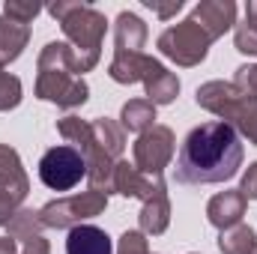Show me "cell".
Segmentation results:
<instances>
[{"instance_id":"obj_1","label":"cell","mask_w":257,"mask_h":254,"mask_svg":"<svg viewBox=\"0 0 257 254\" xmlns=\"http://www.w3.org/2000/svg\"><path fill=\"white\" fill-rule=\"evenodd\" d=\"M242 141L221 120H209L192 129L180 147L174 180L180 186H212L227 183L242 168Z\"/></svg>"},{"instance_id":"obj_2","label":"cell","mask_w":257,"mask_h":254,"mask_svg":"<svg viewBox=\"0 0 257 254\" xmlns=\"http://www.w3.org/2000/svg\"><path fill=\"white\" fill-rule=\"evenodd\" d=\"M57 132L75 147L84 162H87V180L90 186L105 194H111L114 183V168L126 150V132L117 126L111 117H96V120H81V117H60Z\"/></svg>"},{"instance_id":"obj_3","label":"cell","mask_w":257,"mask_h":254,"mask_svg":"<svg viewBox=\"0 0 257 254\" xmlns=\"http://www.w3.org/2000/svg\"><path fill=\"white\" fill-rule=\"evenodd\" d=\"M48 12L57 18V24L63 27V36L69 39L75 75L93 72L102 57V39L108 30V18L99 9H93L90 3H78V0H57L48 6Z\"/></svg>"},{"instance_id":"obj_4","label":"cell","mask_w":257,"mask_h":254,"mask_svg":"<svg viewBox=\"0 0 257 254\" xmlns=\"http://www.w3.org/2000/svg\"><path fill=\"white\" fill-rule=\"evenodd\" d=\"M36 96L42 102H54L57 108H81L90 99V87L81 75H75L72 48L66 42H48L36 60Z\"/></svg>"},{"instance_id":"obj_5","label":"cell","mask_w":257,"mask_h":254,"mask_svg":"<svg viewBox=\"0 0 257 254\" xmlns=\"http://www.w3.org/2000/svg\"><path fill=\"white\" fill-rule=\"evenodd\" d=\"M197 105L209 114H215L221 123L242 135L248 144L257 147V99L233 87V81H206L194 93Z\"/></svg>"},{"instance_id":"obj_6","label":"cell","mask_w":257,"mask_h":254,"mask_svg":"<svg viewBox=\"0 0 257 254\" xmlns=\"http://www.w3.org/2000/svg\"><path fill=\"white\" fill-rule=\"evenodd\" d=\"M108 209V194L99 189L81 191V194H69V197H57L51 203H45L39 212L42 227H57V230H72L87 218H96Z\"/></svg>"},{"instance_id":"obj_7","label":"cell","mask_w":257,"mask_h":254,"mask_svg":"<svg viewBox=\"0 0 257 254\" xmlns=\"http://www.w3.org/2000/svg\"><path fill=\"white\" fill-rule=\"evenodd\" d=\"M212 42H215V39H212V36L194 21V18H186V21L168 27V30L159 36L156 45H159V51H162L168 60H174L177 66L192 69V66H197V63L206 60Z\"/></svg>"},{"instance_id":"obj_8","label":"cell","mask_w":257,"mask_h":254,"mask_svg":"<svg viewBox=\"0 0 257 254\" xmlns=\"http://www.w3.org/2000/svg\"><path fill=\"white\" fill-rule=\"evenodd\" d=\"M84 177H87V162H84V156H81L75 147H69V144H60V147L45 150V156L39 159V180H42L51 191L75 189Z\"/></svg>"},{"instance_id":"obj_9","label":"cell","mask_w":257,"mask_h":254,"mask_svg":"<svg viewBox=\"0 0 257 254\" xmlns=\"http://www.w3.org/2000/svg\"><path fill=\"white\" fill-rule=\"evenodd\" d=\"M132 153H135V168H138L141 174H147V177H162L165 168L174 162V153H177L174 129L156 123V126L147 129V132L135 141Z\"/></svg>"},{"instance_id":"obj_10","label":"cell","mask_w":257,"mask_h":254,"mask_svg":"<svg viewBox=\"0 0 257 254\" xmlns=\"http://www.w3.org/2000/svg\"><path fill=\"white\" fill-rule=\"evenodd\" d=\"M111 191H117L123 197H138L141 203H147L156 194H165L168 191V183H165V177H147V174H141L135 165H128V162L120 159L117 168H114Z\"/></svg>"},{"instance_id":"obj_11","label":"cell","mask_w":257,"mask_h":254,"mask_svg":"<svg viewBox=\"0 0 257 254\" xmlns=\"http://www.w3.org/2000/svg\"><path fill=\"white\" fill-rule=\"evenodd\" d=\"M212 39H221L230 27H236V3L233 0H200L192 15Z\"/></svg>"},{"instance_id":"obj_12","label":"cell","mask_w":257,"mask_h":254,"mask_svg":"<svg viewBox=\"0 0 257 254\" xmlns=\"http://www.w3.org/2000/svg\"><path fill=\"white\" fill-rule=\"evenodd\" d=\"M245 194L239 189H227V191H218L209 203H206V218L212 227L218 230H227L233 224H242V215H245Z\"/></svg>"},{"instance_id":"obj_13","label":"cell","mask_w":257,"mask_h":254,"mask_svg":"<svg viewBox=\"0 0 257 254\" xmlns=\"http://www.w3.org/2000/svg\"><path fill=\"white\" fill-rule=\"evenodd\" d=\"M144 90H147V99L153 105H171L177 96H180V78L174 72H168L159 60H153L147 75H144Z\"/></svg>"},{"instance_id":"obj_14","label":"cell","mask_w":257,"mask_h":254,"mask_svg":"<svg viewBox=\"0 0 257 254\" xmlns=\"http://www.w3.org/2000/svg\"><path fill=\"white\" fill-rule=\"evenodd\" d=\"M66 254H114V242L102 227L78 224L66 236Z\"/></svg>"},{"instance_id":"obj_15","label":"cell","mask_w":257,"mask_h":254,"mask_svg":"<svg viewBox=\"0 0 257 254\" xmlns=\"http://www.w3.org/2000/svg\"><path fill=\"white\" fill-rule=\"evenodd\" d=\"M0 189L18 194L21 200L30 194V180H27V171L21 165V156L9 144H0Z\"/></svg>"},{"instance_id":"obj_16","label":"cell","mask_w":257,"mask_h":254,"mask_svg":"<svg viewBox=\"0 0 257 254\" xmlns=\"http://www.w3.org/2000/svg\"><path fill=\"white\" fill-rule=\"evenodd\" d=\"M147 42V24L135 12H120L114 21V54H138Z\"/></svg>"},{"instance_id":"obj_17","label":"cell","mask_w":257,"mask_h":254,"mask_svg":"<svg viewBox=\"0 0 257 254\" xmlns=\"http://www.w3.org/2000/svg\"><path fill=\"white\" fill-rule=\"evenodd\" d=\"M30 42V24H21V21H12V18H0V69L9 63H15L24 48Z\"/></svg>"},{"instance_id":"obj_18","label":"cell","mask_w":257,"mask_h":254,"mask_svg":"<svg viewBox=\"0 0 257 254\" xmlns=\"http://www.w3.org/2000/svg\"><path fill=\"white\" fill-rule=\"evenodd\" d=\"M138 224H141V233L144 236H162L168 230V224H171V200H168V191L165 194H156L153 200H147L141 206Z\"/></svg>"},{"instance_id":"obj_19","label":"cell","mask_w":257,"mask_h":254,"mask_svg":"<svg viewBox=\"0 0 257 254\" xmlns=\"http://www.w3.org/2000/svg\"><path fill=\"white\" fill-rule=\"evenodd\" d=\"M153 60L156 57H147L144 51H138V54H114V60L108 66V75L117 84H141Z\"/></svg>"},{"instance_id":"obj_20","label":"cell","mask_w":257,"mask_h":254,"mask_svg":"<svg viewBox=\"0 0 257 254\" xmlns=\"http://www.w3.org/2000/svg\"><path fill=\"white\" fill-rule=\"evenodd\" d=\"M120 120H123V132L144 135L147 129L156 126V105L150 99H128L120 111Z\"/></svg>"},{"instance_id":"obj_21","label":"cell","mask_w":257,"mask_h":254,"mask_svg":"<svg viewBox=\"0 0 257 254\" xmlns=\"http://www.w3.org/2000/svg\"><path fill=\"white\" fill-rule=\"evenodd\" d=\"M257 248V233L248 224H233L221 230L218 236V251L221 254H251Z\"/></svg>"},{"instance_id":"obj_22","label":"cell","mask_w":257,"mask_h":254,"mask_svg":"<svg viewBox=\"0 0 257 254\" xmlns=\"http://www.w3.org/2000/svg\"><path fill=\"white\" fill-rule=\"evenodd\" d=\"M233 45L239 54L257 57V0L245 6V21L233 27Z\"/></svg>"},{"instance_id":"obj_23","label":"cell","mask_w":257,"mask_h":254,"mask_svg":"<svg viewBox=\"0 0 257 254\" xmlns=\"http://www.w3.org/2000/svg\"><path fill=\"white\" fill-rule=\"evenodd\" d=\"M9 227V233L6 236H12L15 242H24V239H30V236H39L45 227H42V221H39V212H33V209H18L15 212V218L6 224Z\"/></svg>"},{"instance_id":"obj_24","label":"cell","mask_w":257,"mask_h":254,"mask_svg":"<svg viewBox=\"0 0 257 254\" xmlns=\"http://www.w3.org/2000/svg\"><path fill=\"white\" fill-rule=\"evenodd\" d=\"M21 96H24L21 81L0 69V111H15L21 105Z\"/></svg>"},{"instance_id":"obj_25","label":"cell","mask_w":257,"mask_h":254,"mask_svg":"<svg viewBox=\"0 0 257 254\" xmlns=\"http://www.w3.org/2000/svg\"><path fill=\"white\" fill-rule=\"evenodd\" d=\"M39 12H42V6L30 3V0H6L3 3V15L12 18V21H21V24H30Z\"/></svg>"},{"instance_id":"obj_26","label":"cell","mask_w":257,"mask_h":254,"mask_svg":"<svg viewBox=\"0 0 257 254\" xmlns=\"http://www.w3.org/2000/svg\"><path fill=\"white\" fill-rule=\"evenodd\" d=\"M117 254H153L147 245V236L141 230H126L117 242Z\"/></svg>"},{"instance_id":"obj_27","label":"cell","mask_w":257,"mask_h":254,"mask_svg":"<svg viewBox=\"0 0 257 254\" xmlns=\"http://www.w3.org/2000/svg\"><path fill=\"white\" fill-rule=\"evenodd\" d=\"M233 87H239L242 93H248V96H254L257 99V63L239 66L236 75H233Z\"/></svg>"},{"instance_id":"obj_28","label":"cell","mask_w":257,"mask_h":254,"mask_svg":"<svg viewBox=\"0 0 257 254\" xmlns=\"http://www.w3.org/2000/svg\"><path fill=\"white\" fill-rule=\"evenodd\" d=\"M21 203H24V200H21L18 194L0 189V224H9V221L15 218V212L21 209Z\"/></svg>"},{"instance_id":"obj_29","label":"cell","mask_w":257,"mask_h":254,"mask_svg":"<svg viewBox=\"0 0 257 254\" xmlns=\"http://www.w3.org/2000/svg\"><path fill=\"white\" fill-rule=\"evenodd\" d=\"M144 6H147V9H153L162 21H168V18H174V15H177L186 3H183V0H168V3H159V0H144Z\"/></svg>"},{"instance_id":"obj_30","label":"cell","mask_w":257,"mask_h":254,"mask_svg":"<svg viewBox=\"0 0 257 254\" xmlns=\"http://www.w3.org/2000/svg\"><path fill=\"white\" fill-rule=\"evenodd\" d=\"M239 191L245 194V200H257V162H254V165H248V171L242 174Z\"/></svg>"},{"instance_id":"obj_31","label":"cell","mask_w":257,"mask_h":254,"mask_svg":"<svg viewBox=\"0 0 257 254\" xmlns=\"http://www.w3.org/2000/svg\"><path fill=\"white\" fill-rule=\"evenodd\" d=\"M18 254H51V245H48V239L39 233V236L24 239V242H21V251H18Z\"/></svg>"},{"instance_id":"obj_32","label":"cell","mask_w":257,"mask_h":254,"mask_svg":"<svg viewBox=\"0 0 257 254\" xmlns=\"http://www.w3.org/2000/svg\"><path fill=\"white\" fill-rule=\"evenodd\" d=\"M0 254H18V245L12 236H0Z\"/></svg>"},{"instance_id":"obj_33","label":"cell","mask_w":257,"mask_h":254,"mask_svg":"<svg viewBox=\"0 0 257 254\" xmlns=\"http://www.w3.org/2000/svg\"><path fill=\"white\" fill-rule=\"evenodd\" d=\"M251 254H257V248H254V251H251Z\"/></svg>"},{"instance_id":"obj_34","label":"cell","mask_w":257,"mask_h":254,"mask_svg":"<svg viewBox=\"0 0 257 254\" xmlns=\"http://www.w3.org/2000/svg\"><path fill=\"white\" fill-rule=\"evenodd\" d=\"M192 254H194V251H192Z\"/></svg>"}]
</instances>
